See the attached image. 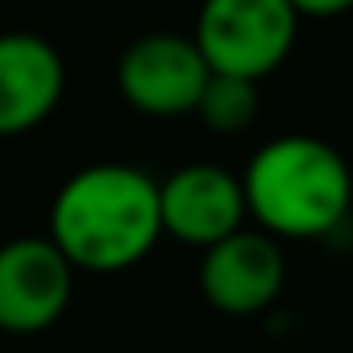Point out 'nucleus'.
Listing matches in <instances>:
<instances>
[{
    "instance_id": "nucleus-2",
    "label": "nucleus",
    "mask_w": 353,
    "mask_h": 353,
    "mask_svg": "<svg viewBox=\"0 0 353 353\" xmlns=\"http://www.w3.org/2000/svg\"><path fill=\"white\" fill-rule=\"evenodd\" d=\"M250 221L274 241H316L345 225L353 170L324 137L283 133L254 150L241 170Z\"/></svg>"
},
{
    "instance_id": "nucleus-9",
    "label": "nucleus",
    "mask_w": 353,
    "mask_h": 353,
    "mask_svg": "<svg viewBox=\"0 0 353 353\" xmlns=\"http://www.w3.org/2000/svg\"><path fill=\"white\" fill-rule=\"evenodd\" d=\"M196 117L221 133V137H237L245 133L254 121H258V83L254 79H241V75H221L212 71L204 92H200V104H196Z\"/></svg>"
},
{
    "instance_id": "nucleus-6",
    "label": "nucleus",
    "mask_w": 353,
    "mask_h": 353,
    "mask_svg": "<svg viewBox=\"0 0 353 353\" xmlns=\"http://www.w3.org/2000/svg\"><path fill=\"white\" fill-rule=\"evenodd\" d=\"M158 221L162 237H174L192 250H208L221 237L245 229V192L241 174L216 162H188L158 183Z\"/></svg>"
},
{
    "instance_id": "nucleus-7",
    "label": "nucleus",
    "mask_w": 353,
    "mask_h": 353,
    "mask_svg": "<svg viewBox=\"0 0 353 353\" xmlns=\"http://www.w3.org/2000/svg\"><path fill=\"white\" fill-rule=\"evenodd\" d=\"M287 283L283 250L262 229H237L204 250L200 291L225 316H258L266 312Z\"/></svg>"
},
{
    "instance_id": "nucleus-10",
    "label": "nucleus",
    "mask_w": 353,
    "mask_h": 353,
    "mask_svg": "<svg viewBox=\"0 0 353 353\" xmlns=\"http://www.w3.org/2000/svg\"><path fill=\"white\" fill-rule=\"evenodd\" d=\"M299 17H341L353 9V0H291Z\"/></svg>"
},
{
    "instance_id": "nucleus-8",
    "label": "nucleus",
    "mask_w": 353,
    "mask_h": 353,
    "mask_svg": "<svg viewBox=\"0 0 353 353\" xmlns=\"http://www.w3.org/2000/svg\"><path fill=\"white\" fill-rule=\"evenodd\" d=\"M67 92L63 54L30 30L0 34V137L34 133Z\"/></svg>"
},
{
    "instance_id": "nucleus-5",
    "label": "nucleus",
    "mask_w": 353,
    "mask_h": 353,
    "mask_svg": "<svg viewBox=\"0 0 353 353\" xmlns=\"http://www.w3.org/2000/svg\"><path fill=\"white\" fill-rule=\"evenodd\" d=\"M75 270L50 237H13L0 245V332L34 336L63 320Z\"/></svg>"
},
{
    "instance_id": "nucleus-1",
    "label": "nucleus",
    "mask_w": 353,
    "mask_h": 353,
    "mask_svg": "<svg viewBox=\"0 0 353 353\" xmlns=\"http://www.w3.org/2000/svg\"><path fill=\"white\" fill-rule=\"evenodd\" d=\"M71 270H133L162 237L158 179L129 162H92L75 170L50 204V233Z\"/></svg>"
},
{
    "instance_id": "nucleus-4",
    "label": "nucleus",
    "mask_w": 353,
    "mask_h": 353,
    "mask_svg": "<svg viewBox=\"0 0 353 353\" xmlns=\"http://www.w3.org/2000/svg\"><path fill=\"white\" fill-rule=\"evenodd\" d=\"M200 46L183 34H141L117 59V88L141 117H188L208 83Z\"/></svg>"
},
{
    "instance_id": "nucleus-3",
    "label": "nucleus",
    "mask_w": 353,
    "mask_h": 353,
    "mask_svg": "<svg viewBox=\"0 0 353 353\" xmlns=\"http://www.w3.org/2000/svg\"><path fill=\"white\" fill-rule=\"evenodd\" d=\"M299 21L291 0H204L192 42L208 71L262 83L295 50Z\"/></svg>"
}]
</instances>
